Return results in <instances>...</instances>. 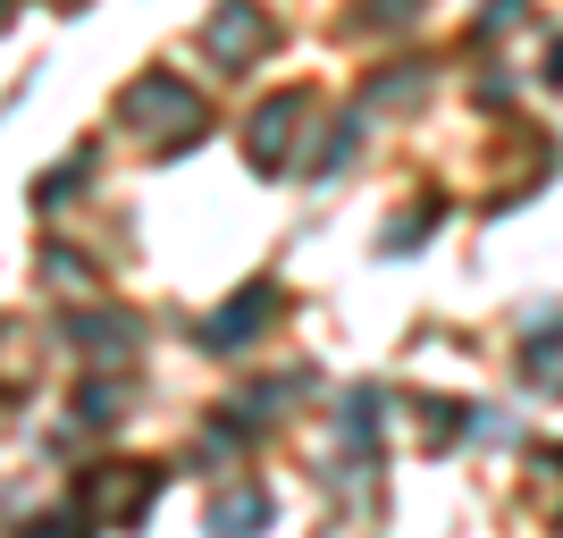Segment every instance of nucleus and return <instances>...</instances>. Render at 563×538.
Wrapping results in <instances>:
<instances>
[{"instance_id": "9b49d317", "label": "nucleus", "mask_w": 563, "mask_h": 538, "mask_svg": "<svg viewBox=\"0 0 563 538\" xmlns=\"http://www.w3.org/2000/svg\"><path fill=\"white\" fill-rule=\"evenodd\" d=\"M539 471H547V514L563 521V446H547V454H539Z\"/></svg>"}, {"instance_id": "9d476101", "label": "nucleus", "mask_w": 563, "mask_h": 538, "mask_svg": "<svg viewBox=\"0 0 563 538\" xmlns=\"http://www.w3.org/2000/svg\"><path fill=\"white\" fill-rule=\"evenodd\" d=\"M353 135H362V127L345 118V127H336V135L320 143V161H311V168H320V177H329V168H345V161H353Z\"/></svg>"}, {"instance_id": "a211bd4d", "label": "nucleus", "mask_w": 563, "mask_h": 538, "mask_svg": "<svg viewBox=\"0 0 563 538\" xmlns=\"http://www.w3.org/2000/svg\"><path fill=\"white\" fill-rule=\"evenodd\" d=\"M9 18H18V0H0V34H9Z\"/></svg>"}, {"instance_id": "6e6552de", "label": "nucleus", "mask_w": 563, "mask_h": 538, "mask_svg": "<svg viewBox=\"0 0 563 538\" xmlns=\"http://www.w3.org/2000/svg\"><path fill=\"white\" fill-rule=\"evenodd\" d=\"M521 371L539 378V387H563V320H555V328H539V337L521 345Z\"/></svg>"}, {"instance_id": "39448f33", "label": "nucleus", "mask_w": 563, "mask_h": 538, "mask_svg": "<svg viewBox=\"0 0 563 538\" xmlns=\"http://www.w3.org/2000/svg\"><path fill=\"white\" fill-rule=\"evenodd\" d=\"M202 43H211L219 59H261V51H269V18H261L253 0H228V9L202 25Z\"/></svg>"}, {"instance_id": "f8f14e48", "label": "nucleus", "mask_w": 563, "mask_h": 538, "mask_svg": "<svg viewBox=\"0 0 563 538\" xmlns=\"http://www.w3.org/2000/svg\"><path fill=\"white\" fill-rule=\"evenodd\" d=\"M25 538H85V514H43L25 521Z\"/></svg>"}, {"instance_id": "dca6fc26", "label": "nucleus", "mask_w": 563, "mask_h": 538, "mask_svg": "<svg viewBox=\"0 0 563 538\" xmlns=\"http://www.w3.org/2000/svg\"><path fill=\"white\" fill-rule=\"evenodd\" d=\"M479 25H488V34H496V25H521V0H488V9H479Z\"/></svg>"}, {"instance_id": "20e7f679", "label": "nucleus", "mask_w": 563, "mask_h": 538, "mask_svg": "<svg viewBox=\"0 0 563 538\" xmlns=\"http://www.w3.org/2000/svg\"><path fill=\"white\" fill-rule=\"evenodd\" d=\"M269 311H278V286L253 278L244 295H235V304H219L211 320H202V345H211V353H244V345L261 337V320H269Z\"/></svg>"}, {"instance_id": "2eb2a0df", "label": "nucleus", "mask_w": 563, "mask_h": 538, "mask_svg": "<svg viewBox=\"0 0 563 538\" xmlns=\"http://www.w3.org/2000/svg\"><path fill=\"white\" fill-rule=\"evenodd\" d=\"M412 18H421V0H378L371 9V25H412Z\"/></svg>"}, {"instance_id": "1a4fd4ad", "label": "nucleus", "mask_w": 563, "mask_h": 538, "mask_svg": "<svg viewBox=\"0 0 563 538\" xmlns=\"http://www.w3.org/2000/svg\"><path fill=\"white\" fill-rule=\"evenodd\" d=\"M118 413H126V396H118V387H101V378L85 387V396H76V421H93V429H110Z\"/></svg>"}, {"instance_id": "f03ea898", "label": "nucleus", "mask_w": 563, "mask_h": 538, "mask_svg": "<svg viewBox=\"0 0 563 538\" xmlns=\"http://www.w3.org/2000/svg\"><path fill=\"white\" fill-rule=\"evenodd\" d=\"M152 496H161V471L152 463H101L93 480H85V514L110 521V530H135V521L152 514Z\"/></svg>"}, {"instance_id": "7ed1b4c3", "label": "nucleus", "mask_w": 563, "mask_h": 538, "mask_svg": "<svg viewBox=\"0 0 563 538\" xmlns=\"http://www.w3.org/2000/svg\"><path fill=\"white\" fill-rule=\"evenodd\" d=\"M303 110H311V101L295 94V85H286V94H269V101L253 110V127H244V152H253V168H261V177H278V168H286V152H295V127H303Z\"/></svg>"}, {"instance_id": "f257e3e1", "label": "nucleus", "mask_w": 563, "mask_h": 538, "mask_svg": "<svg viewBox=\"0 0 563 538\" xmlns=\"http://www.w3.org/2000/svg\"><path fill=\"white\" fill-rule=\"evenodd\" d=\"M118 127H126V135H152V143H194L211 127V110H202V94H194L186 76L152 68V76H135V85L118 94Z\"/></svg>"}, {"instance_id": "423d86ee", "label": "nucleus", "mask_w": 563, "mask_h": 538, "mask_svg": "<svg viewBox=\"0 0 563 538\" xmlns=\"http://www.w3.org/2000/svg\"><path fill=\"white\" fill-rule=\"evenodd\" d=\"M68 337H76V353H93V362H126V353H135V320H126V311H76Z\"/></svg>"}, {"instance_id": "6ab92c4d", "label": "nucleus", "mask_w": 563, "mask_h": 538, "mask_svg": "<svg viewBox=\"0 0 563 538\" xmlns=\"http://www.w3.org/2000/svg\"><path fill=\"white\" fill-rule=\"evenodd\" d=\"M0 429H9V396H0Z\"/></svg>"}, {"instance_id": "ddd939ff", "label": "nucleus", "mask_w": 563, "mask_h": 538, "mask_svg": "<svg viewBox=\"0 0 563 538\" xmlns=\"http://www.w3.org/2000/svg\"><path fill=\"white\" fill-rule=\"evenodd\" d=\"M421 85H429V76H421V68H396V76H387V85H378V94H371V101H412V94H421Z\"/></svg>"}, {"instance_id": "0eeeda50", "label": "nucleus", "mask_w": 563, "mask_h": 538, "mask_svg": "<svg viewBox=\"0 0 563 538\" xmlns=\"http://www.w3.org/2000/svg\"><path fill=\"white\" fill-rule=\"evenodd\" d=\"M211 538H253V530H269V496L261 488H228V496H211Z\"/></svg>"}, {"instance_id": "f3484780", "label": "nucleus", "mask_w": 563, "mask_h": 538, "mask_svg": "<svg viewBox=\"0 0 563 538\" xmlns=\"http://www.w3.org/2000/svg\"><path fill=\"white\" fill-rule=\"evenodd\" d=\"M547 85H563V43H555V59H547Z\"/></svg>"}, {"instance_id": "4468645a", "label": "nucleus", "mask_w": 563, "mask_h": 538, "mask_svg": "<svg viewBox=\"0 0 563 538\" xmlns=\"http://www.w3.org/2000/svg\"><path fill=\"white\" fill-rule=\"evenodd\" d=\"M463 429V404H429V446H446Z\"/></svg>"}]
</instances>
